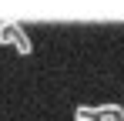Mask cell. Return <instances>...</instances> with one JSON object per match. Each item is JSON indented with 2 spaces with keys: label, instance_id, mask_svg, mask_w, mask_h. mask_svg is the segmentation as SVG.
I'll return each mask as SVG.
<instances>
[{
  "label": "cell",
  "instance_id": "6da1fadb",
  "mask_svg": "<svg viewBox=\"0 0 124 121\" xmlns=\"http://www.w3.org/2000/svg\"><path fill=\"white\" fill-rule=\"evenodd\" d=\"M0 44H3V47H14V51L23 54V57L34 51V44H30V37H27V30H23L17 20H3V24H0Z\"/></svg>",
  "mask_w": 124,
  "mask_h": 121
},
{
  "label": "cell",
  "instance_id": "7a4b0ae2",
  "mask_svg": "<svg viewBox=\"0 0 124 121\" xmlns=\"http://www.w3.org/2000/svg\"><path fill=\"white\" fill-rule=\"evenodd\" d=\"M97 118L101 121H124V111L117 104H101V108H97Z\"/></svg>",
  "mask_w": 124,
  "mask_h": 121
},
{
  "label": "cell",
  "instance_id": "3957f363",
  "mask_svg": "<svg viewBox=\"0 0 124 121\" xmlns=\"http://www.w3.org/2000/svg\"><path fill=\"white\" fill-rule=\"evenodd\" d=\"M74 121H101V118H97V108H77Z\"/></svg>",
  "mask_w": 124,
  "mask_h": 121
}]
</instances>
